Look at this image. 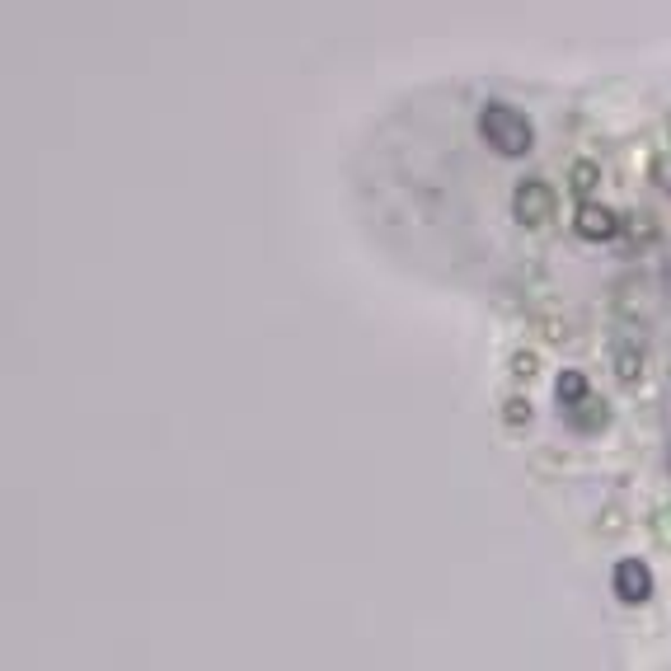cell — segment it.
<instances>
[{"mask_svg": "<svg viewBox=\"0 0 671 671\" xmlns=\"http://www.w3.org/2000/svg\"><path fill=\"white\" fill-rule=\"evenodd\" d=\"M620 235H629L634 244H643V240H653V226H648V216H643V212H629V216H625V230H620Z\"/></svg>", "mask_w": 671, "mask_h": 671, "instance_id": "9", "label": "cell"}, {"mask_svg": "<svg viewBox=\"0 0 671 671\" xmlns=\"http://www.w3.org/2000/svg\"><path fill=\"white\" fill-rule=\"evenodd\" d=\"M554 399H559L564 409H578V404H587V399H592V381H587V371H578V366H564V371L554 376Z\"/></svg>", "mask_w": 671, "mask_h": 671, "instance_id": "4", "label": "cell"}, {"mask_svg": "<svg viewBox=\"0 0 671 671\" xmlns=\"http://www.w3.org/2000/svg\"><path fill=\"white\" fill-rule=\"evenodd\" d=\"M535 366H540V357H535V352H512V376H517V381H531L535 376Z\"/></svg>", "mask_w": 671, "mask_h": 671, "instance_id": "11", "label": "cell"}, {"mask_svg": "<svg viewBox=\"0 0 671 671\" xmlns=\"http://www.w3.org/2000/svg\"><path fill=\"white\" fill-rule=\"evenodd\" d=\"M503 418H507V423H531V399L512 395V399L503 404Z\"/></svg>", "mask_w": 671, "mask_h": 671, "instance_id": "12", "label": "cell"}, {"mask_svg": "<svg viewBox=\"0 0 671 671\" xmlns=\"http://www.w3.org/2000/svg\"><path fill=\"white\" fill-rule=\"evenodd\" d=\"M657 531H662V535H667V540H671V507H667V512H657V517H653V535Z\"/></svg>", "mask_w": 671, "mask_h": 671, "instance_id": "13", "label": "cell"}, {"mask_svg": "<svg viewBox=\"0 0 671 671\" xmlns=\"http://www.w3.org/2000/svg\"><path fill=\"white\" fill-rule=\"evenodd\" d=\"M615 376H620L625 385H639V376H643V352H639V348L615 352Z\"/></svg>", "mask_w": 671, "mask_h": 671, "instance_id": "8", "label": "cell"}, {"mask_svg": "<svg viewBox=\"0 0 671 671\" xmlns=\"http://www.w3.org/2000/svg\"><path fill=\"white\" fill-rule=\"evenodd\" d=\"M573 230H578V240L587 244H610L620 230H625V216H615L606 202H578V212H573Z\"/></svg>", "mask_w": 671, "mask_h": 671, "instance_id": "3", "label": "cell"}, {"mask_svg": "<svg viewBox=\"0 0 671 671\" xmlns=\"http://www.w3.org/2000/svg\"><path fill=\"white\" fill-rule=\"evenodd\" d=\"M667 146H671V137H667Z\"/></svg>", "mask_w": 671, "mask_h": 671, "instance_id": "14", "label": "cell"}, {"mask_svg": "<svg viewBox=\"0 0 671 671\" xmlns=\"http://www.w3.org/2000/svg\"><path fill=\"white\" fill-rule=\"evenodd\" d=\"M554 188H549L545 179H521L517 188H512V216H517L526 230H540L554 221Z\"/></svg>", "mask_w": 671, "mask_h": 671, "instance_id": "2", "label": "cell"}, {"mask_svg": "<svg viewBox=\"0 0 671 671\" xmlns=\"http://www.w3.org/2000/svg\"><path fill=\"white\" fill-rule=\"evenodd\" d=\"M479 141H484L488 151L517 160V155H526L535 146V122L526 118L517 104L488 99V104L479 108Z\"/></svg>", "mask_w": 671, "mask_h": 671, "instance_id": "1", "label": "cell"}, {"mask_svg": "<svg viewBox=\"0 0 671 671\" xmlns=\"http://www.w3.org/2000/svg\"><path fill=\"white\" fill-rule=\"evenodd\" d=\"M568 183H573V193H578V202H592L596 183H601V165H596L592 155H578V160L568 165Z\"/></svg>", "mask_w": 671, "mask_h": 671, "instance_id": "5", "label": "cell"}, {"mask_svg": "<svg viewBox=\"0 0 671 671\" xmlns=\"http://www.w3.org/2000/svg\"><path fill=\"white\" fill-rule=\"evenodd\" d=\"M648 169H653V183H657V188H662V193H671V146H667L662 155H653V165H648Z\"/></svg>", "mask_w": 671, "mask_h": 671, "instance_id": "10", "label": "cell"}, {"mask_svg": "<svg viewBox=\"0 0 671 671\" xmlns=\"http://www.w3.org/2000/svg\"><path fill=\"white\" fill-rule=\"evenodd\" d=\"M582 409H587V413H578V409H573V413H568V423H573V427H587V432H596V427H606L610 423V413H606V404H601V399H587V404H582Z\"/></svg>", "mask_w": 671, "mask_h": 671, "instance_id": "6", "label": "cell"}, {"mask_svg": "<svg viewBox=\"0 0 671 671\" xmlns=\"http://www.w3.org/2000/svg\"><path fill=\"white\" fill-rule=\"evenodd\" d=\"M615 587H625L629 601H643V592H648V573H643V564L620 568V573H615Z\"/></svg>", "mask_w": 671, "mask_h": 671, "instance_id": "7", "label": "cell"}]
</instances>
